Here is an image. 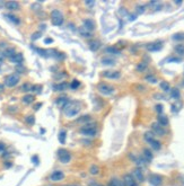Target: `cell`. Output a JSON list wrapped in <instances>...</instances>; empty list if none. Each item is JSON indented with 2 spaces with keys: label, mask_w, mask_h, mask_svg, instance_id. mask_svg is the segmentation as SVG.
Returning <instances> with one entry per match:
<instances>
[{
  "label": "cell",
  "mask_w": 184,
  "mask_h": 186,
  "mask_svg": "<svg viewBox=\"0 0 184 186\" xmlns=\"http://www.w3.org/2000/svg\"><path fill=\"white\" fill-rule=\"evenodd\" d=\"M64 114L68 116V117H72V116H76L79 111H80V105L78 102H75V101H69L67 105L64 106L63 108Z\"/></svg>",
  "instance_id": "obj_1"
},
{
  "label": "cell",
  "mask_w": 184,
  "mask_h": 186,
  "mask_svg": "<svg viewBox=\"0 0 184 186\" xmlns=\"http://www.w3.org/2000/svg\"><path fill=\"white\" fill-rule=\"evenodd\" d=\"M80 132L84 135H88V136H94L97 133V125L96 123H89L85 124L83 128L80 129Z\"/></svg>",
  "instance_id": "obj_2"
},
{
  "label": "cell",
  "mask_w": 184,
  "mask_h": 186,
  "mask_svg": "<svg viewBox=\"0 0 184 186\" xmlns=\"http://www.w3.org/2000/svg\"><path fill=\"white\" fill-rule=\"evenodd\" d=\"M63 20H64L63 15H62V13H61L60 10H58V9L52 10V13H51V22H52L53 25L54 26L62 25Z\"/></svg>",
  "instance_id": "obj_3"
},
{
  "label": "cell",
  "mask_w": 184,
  "mask_h": 186,
  "mask_svg": "<svg viewBox=\"0 0 184 186\" xmlns=\"http://www.w3.org/2000/svg\"><path fill=\"white\" fill-rule=\"evenodd\" d=\"M19 80H20V78L17 73H12L5 78V85L7 87H15L16 85H18Z\"/></svg>",
  "instance_id": "obj_4"
},
{
  "label": "cell",
  "mask_w": 184,
  "mask_h": 186,
  "mask_svg": "<svg viewBox=\"0 0 184 186\" xmlns=\"http://www.w3.org/2000/svg\"><path fill=\"white\" fill-rule=\"evenodd\" d=\"M58 158H59V160L61 161L62 164H68L71 160V154L66 149H59V151H58Z\"/></svg>",
  "instance_id": "obj_5"
},
{
  "label": "cell",
  "mask_w": 184,
  "mask_h": 186,
  "mask_svg": "<svg viewBox=\"0 0 184 186\" xmlns=\"http://www.w3.org/2000/svg\"><path fill=\"white\" fill-rule=\"evenodd\" d=\"M98 91L101 93V94H103V95H106V96H108V95H112L113 93H114V87H112V86H110V85H108V83H100L98 85Z\"/></svg>",
  "instance_id": "obj_6"
},
{
  "label": "cell",
  "mask_w": 184,
  "mask_h": 186,
  "mask_svg": "<svg viewBox=\"0 0 184 186\" xmlns=\"http://www.w3.org/2000/svg\"><path fill=\"white\" fill-rule=\"evenodd\" d=\"M152 132L154 134L156 135H159V136H164L166 134V130L164 126H162L160 124H158L157 122L152 123Z\"/></svg>",
  "instance_id": "obj_7"
},
{
  "label": "cell",
  "mask_w": 184,
  "mask_h": 186,
  "mask_svg": "<svg viewBox=\"0 0 184 186\" xmlns=\"http://www.w3.org/2000/svg\"><path fill=\"white\" fill-rule=\"evenodd\" d=\"M131 176L133 177L137 183H142L145 180L144 173H142V170L140 168H134L133 170H132V173H131Z\"/></svg>",
  "instance_id": "obj_8"
},
{
  "label": "cell",
  "mask_w": 184,
  "mask_h": 186,
  "mask_svg": "<svg viewBox=\"0 0 184 186\" xmlns=\"http://www.w3.org/2000/svg\"><path fill=\"white\" fill-rule=\"evenodd\" d=\"M64 178V174L62 170H54L53 173L50 175V180L53 182V183H57V182H60Z\"/></svg>",
  "instance_id": "obj_9"
},
{
  "label": "cell",
  "mask_w": 184,
  "mask_h": 186,
  "mask_svg": "<svg viewBox=\"0 0 184 186\" xmlns=\"http://www.w3.org/2000/svg\"><path fill=\"white\" fill-rule=\"evenodd\" d=\"M122 182H123L124 186H138L137 182H136L133 177L131 176V174H126V175L123 176Z\"/></svg>",
  "instance_id": "obj_10"
},
{
  "label": "cell",
  "mask_w": 184,
  "mask_h": 186,
  "mask_svg": "<svg viewBox=\"0 0 184 186\" xmlns=\"http://www.w3.org/2000/svg\"><path fill=\"white\" fill-rule=\"evenodd\" d=\"M149 183L154 186H160L162 183H163V177L160 175H157V174H154L149 177Z\"/></svg>",
  "instance_id": "obj_11"
},
{
  "label": "cell",
  "mask_w": 184,
  "mask_h": 186,
  "mask_svg": "<svg viewBox=\"0 0 184 186\" xmlns=\"http://www.w3.org/2000/svg\"><path fill=\"white\" fill-rule=\"evenodd\" d=\"M103 76L108 79H119L121 77L120 71H114V70H106L103 72Z\"/></svg>",
  "instance_id": "obj_12"
},
{
  "label": "cell",
  "mask_w": 184,
  "mask_h": 186,
  "mask_svg": "<svg viewBox=\"0 0 184 186\" xmlns=\"http://www.w3.org/2000/svg\"><path fill=\"white\" fill-rule=\"evenodd\" d=\"M10 60V62L14 64H17V65H22L23 63V61H24V57H23V54L22 53H16L14 57L9 59Z\"/></svg>",
  "instance_id": "obj_13"
},
{
  "label": "cell",
  "mask_w": 184,
  "mask_h": 186,
  "mask_svg": "<svg viewBox=\"0 0 184 186\" xmlns=\"http://www.w3.org/2000/svg\"><path fill=\"white\" fill-rule=\"evenodd\" d=\"M5 7H6L8 10H10V11H15V10H18L20 5H19V2H17V1H7L6 4H5Z\"/></svg>",
  "instance_id": "obj_14"
},
{
  "label": "cell",
  "mask_w": 184,
  "mask_h": 186,
  "mask_svg": "<svg viewBox=\"0 0 184 186\" xmlns=\"http://www.w3.org/2000/svg\"><path fill=\"white\" fill-rule=\"evenodd\" d=\"M83 27L87 32H92V31L95 29V23H94V20H92V19H86V20H84Z\"/></svg>",
  "instance_id": "obj_15"
},
{
  "label": "cell",
  "mask_w": 184,
  "mask_h": 186,
  "mask_svg": "<svg viewBox=\"0 0 184 186\" xmlns=\"http://www.w3.org/2000/svg\"><path fill=\"white\" fill-rule=\"evenodd\" d=\"M68 88H69V83H64V81L57 83V85L53 86V89L56 90V91H64V90H67Z\"/></svg>",
  "instance_id": "obj_16"
},
{
  "label": "cell",
  "mask_w": 184,
  "mask_h": 186,
  "mask_svg": "<svg viewBox=\"0 0 184 186\" xmlns=\"http://www.w3.org/2000/svg\"><path fill=\"white\" fill-rule=\"evenodd\" d=\"M162 43L160 42H157V43H150V44L147 45V50L150 52H154V51H159L160 49H162Z\"/></svg>",
  "instance_id": "obj_17"
},
{
  "label": "cell",
  "mask_w": 184,
  "mask_h": 186,
  "mask_svg": "<svg viewBox=\"0 0 184 186\" xmlns=\"http://www.w3.org/2000/svg\"><path fill=\"white\" fill-rule=\"evenodd\" d=\"M152 157H154V154H152V152L149 150V149H147L146 148V149H144V150H142V158H144L147 162L152 161Z\"/></svg>",
  "instance_id": "obj_18"
},
{
  "label": "cell",
  "mask_w": 184,
  "mask_h": 186,
  "mask_svg": "<svg viewBox=\"0 0 184 186\" xmlns=\"http://www.w3.org/2000/svg\"><path fill=\"white\" fill-rule=\"evenodd\" d=\"M157 123L160 124L162 126H164L165 128L166 125H168V117L165 115H162V114H159L158 117H157Z\"/></svg>",
  "instance_id": "obj_19"
},
{
  "label": "cell",
  "mask_w": 184,
  "mask_h": 186,
  "mask_svg": "<svg viewBox=\"0 0 184 186\" xmlns=\"http://www.w3.org/2000/svg\"><path fill=\"white\" fill-rule=\"evenodd\" d=\"M16 54V50H15V47H7L6 50L4 51V57H7V58H12Z\"/></svg>",
  "instance_id": "obj_20"
},
{
  "label": "cell",
  "mask_w": 184,
  "mask_h": 186,
  "mask_svg": "<svg viewBox=\"0 0 184 186\" xmlns=\"http://www.w3.org/2000/svg\"><path fill=\"white\" fill-rule=\"evenodd\" d=\"M100 47H101V43H100L98 41L92 39V41L89 42V49H90L92 51H97Z\"/></svg>",
  "instance_id": "obj_21"
},
{
  "label": "cell",
  "mask_w": 184,
  "mask_h": 186,
  "mask_svg": "<svg viewBox=\"0 0 184 186\" xmlns=\"http://www.w3.org/2000/svg\"><path fill=\"white\" fill-rule=\"evenodd\" d=\"M68 102H69V98H67V97H59V98H57L58 106L61 107V108H63Z\"/></svg>",
  "instance_id": "obj_22"
},
{
  "label": "cell",
  "mask_w": 184,
  "mask_h": 186,
  "mask_svg": "<svg viewBox=\"0 0 184 186\" xmlns=\"http://www.w3.org/2000/svg\"><path fill=\"white\" fill-rule=\"evenodd\" d=\"M108 186H124V184H123V182L121 180L114 177V178H111V180H110Z\"/></svg>",
  "instance_id": "obj_23"
},
{
  "label": "cell",
  "mask_w": 184,
  "mask_h": 186,
  "mask_svg": "<svg viewBox=\"0 0 184 186\" xmlns=\"http://www.w3.org/2000/svg\"><path fill=\"white\" fill-rule=\"evenodd\" d=\"M34 99H35V97L33 96V95H30V94H27L25 96L22 98V102L23 104H26V105H28V104H32L34 102Z\"/></svg>",
  "instance_id": "obj_24"
},
{
  "label": "cell",
  "mask_w": 184,
  "mask_h": 186,
  "mask_svg": "<svg viewBox=\"0 0 184 186\" xmlns=\"http://www.w3.org/2000/svg\"><path fill=\"white\" fill-rule=\"evenodd\" d=\"M149 144H150V147H152L154 150H159V149L162 148V143H160L158 140H156V139L152 140V141L149 142Z\"/></svg>",
  "instance_id": "obj_25"
},
{
  "label": "cell",
  "mask_w": 184,
  "mask_h": 186,
  "mask_svg": "<svg viewBox=\"0 0 184 186\" xmlns=\"http://www.w3.org/2000/svg\"><path fill=\"white\" fill-rule=\"evenodd\" d=\"M144 139L146 140L148 143L152 141V140H154L155 139V134L152 133V132H150V131H148V132H146L145 134H144Z\"/></svg>",
  "instance_id": "obj_26"
},
{
  "label": "cell",
  "mask_w": 184,
  "mask_h": 186,
  "mask_svg": "<svg viewBox=\"0 0 184 186\" xmlns=\"http://www.w3.org/2000/svg\"><path fill=\"white\" fill-rule=\"evenodd\" d=\"M147 67H148L147 62H144V61H142V62H139V63H138L136 69H137V71H139V72H144V71L147 69Z\"/></svg>",
  "instance_id": "obj_27"
},
{
  "label": "cell",
  "mask_w": 184,
  "mask_h": 186,
  "mask_svg": "<svg viewBox=\"0 0 184 186\" xmlns=\"http://www.w3.org/2000/svg\"><path fill=\"white\" fill-rule=\"evenodd\" d=\"M171 96L172 98H174V99H178L180 96H181V93H180V90L178 88H173L171 90Z\"/></svg>",
  "instance_id": "obj_28"
},
{
  "label": "cell",
  "mask_w": 184,
  "mask_h": 186,
  "mask_svg": "<svg viewBox=\"0 0 184 186\" xmlns=\"http://www.w3.org/2000/svg\"><path fill=\"white\" fill-rule=\"evenodd\" d=\"M6 17L8 18L9 20H12L13 23H15V24H19L20 23V19H19L17 16H15V15H12V14H8V15H6Z\"/></svg>",
  "instance_id": "obj_29"
},
{
  "label": "cell",
  "mask_w": 184,
  "mask_h": 186,
  "mask_svg": "<svg viewBox=\"0 0 184 186\" xmlns=\"http://www.w3.org/2000/svg\"><path fill=\"white\" fill-rule=\"evenodd\" d=\"M160 88H162V90L166 91V93L171 91V86H170V83H167V81H162L160 83Z\"/></svg>",
  "instance_id": "obj_30"
},
{
  "label": "cell",
  "mask_w": 184,
  "mask_h": 186,
  "mask_svg": "<svg viewBox=\"0 0 184 186\" xmlns=\"http://www.w3.org/2000/svg\"><path fill=\"white\" fill-rule=\"evenodd\" d=\"M89 173L92 175H98L100 174V167L96 166V165H93V166L89 168Z\"/></svg>",
  "instance_id": "obj_31"
},
{
  "label": "cell",
  "mask_w": 184,
  "mask_h": 186,
  "mask_svg": "<svg viewBox=\"0 0 184 186\" xmlns=\"http://www.w3.org/2000/svg\"><path fill=\"white\" fill-rule=\"evenodd\" d=\"M25 122L28 124V125H33L35 123V117L34 115H27L25 117Z\"/></svg>",
  "instance_id": "obj_32"
},
{
  "label": "cell",
  "mask_w": 184,
  "mask_h": 186,
  "mask_svg": "<svg viewBox=\"0 0 184 186\" xmlns=\"http://www.w3.org/2000/svg\"><path fill=\"white\" fill-rule=\"evenodd\" d=\"M31 89H32V85L28 83H24L22 87H20V90L22 91H24V93H27V91H31Z\"/></svg>",
  "instance_id": "obj_33"
},
{
  "label": "cell",
  "mask_w": 184,
  "mask_h": 186,
  "mask_svg": "<svg viewBox=\"0 0 184 186\" xmlns=\"http://www.w3.org/2000/svg\"><path fill=\"white\" fill-rule=\"evenodd\" d=\"M175 52L178 53V54H181V55H183L184 54V45L183 44H178L175 46Z\"/></svg>",
  "instance_id": "obj_34"
},
{
  "label": "cell",
  "mask_w": 184,
  "mask_h": 186,
  "mask_svg": "<svg viewBox=\"0 0 184 186\" xmlns=\"http://www.w3.org/2000/svg\"><path fill=\"white\" fill-rule=\"evenodd\" d=\"M79 86H80V83L78 80H74L69 83V88H71V89H77Z\"/></svg>",
  "instance_id": "obj_35"
},
{
  "label": "cell",
  "mask_w": 184,
  "mask_h": 186,
  "mask_svg": "<svg viewBox=\"0 0 184 186\" xmlns=\"http://www.w3.org/2000/svg\"><path fill=\"white\" fill-rule=\"evenodd\" d=\"M66 134H67L66 131H61L59 133V141H60V143H62V144L66 142Z\"/></svg>",
  "instance_id": "obj_36"
},
{
  "label": "cell",
  "mask_w": 184,
  "mask_h": 186,
  "mask_svg": "<svg viewBox=\"0 0 184 186\" xmlns=\"http://www.w3.org/2000/svg\"><path fill=\"white\" fill-rule=\"evenodd\" d=\"M77 121H78L79 123L85 122L86 124H87V122H89V121H90V116H89V115H84V116H82L80 118H78Z\"/></svg>",
  "instance_id": "obj_37"
},
{
  "label": "cell",
  "mask_w": 184,
  "mask_h": 186,
  "mask_svg": "<svg viewBox=\"0 0 184 186\" xmlns=\"http://www.w3.org/2000/svg\"><path fill=\"white\" fill-rule=\"evenodd\" d=\"M79 33H80V35H82L83 37H90V36H92V35L89 34V32H87L84 27H82V28L79 29Z\"/></svg>",
  "instance_id": "obj_38"
},
{
  "label": "cell",
  "mask_w": 184,
  "mask_h": 186,
  "mask_svg": "<svg viewBox=\"0 0 184 186\" xmlns=\"http://www.w3.org/2000/svg\"><path fill=\"white\" fill-rule=\"evenodd\" d=\"M41 90H42V86H41V85H34V86H32L31 91H34V93H36V94H40Z\"/></svg>",
  "instance_id": "obj_39"
},
{
  "label": "cell",
  "mask_w": 184,
  "mask_h": 186,
  "mask_svg": "<svg viewBox=\"0 0 184 186\" xmlns=\"http://www.w3.org/2000/svg\"><path fill=\"white\" fill-rule=\"evenodd\" d=\"M102 63H103V64H108V65H110V64H114V63H115V61L113 60V59L104 58L103 60H102Z\"/></svg>",
  "instance_id": "obj_40"
},
{
  "label": "cell",
  "mask_w": 184,
  "mask_h": 186,
  "mask_svg": "<svg viewBox=\"0 0 184 186\" xmlns=\"http://www.w3.org/2000/svg\"><path fill=\"white\" fill-rule=\"evenodd\" d=\"M106 52L112 53V54H120V51H119L118 49H115V47H108V49H106Z\"/></svg>",
  "instance_id": "obj_41"
},
{
  "label": "cell",
  "mask_w": 184,
  "mask_h": 186,
  "mask_svg": "<svg viewBox=\"0 0 184 186\" xmlns=\"http://www.w3.org/2000/svg\"><path fill=\"white\" fill-rule=\"evenodd\" d=\"M146 80L148 81V83H157V79L154 77L152 75H150V76H147Z\"/></svg>",
  "instance_id": "obj_42"
},
{
  "label": "cell",
  "mask_w": 184,
  "mask_h": 186,
  "mask_svg": "<svg viewBox=\"0 0 184 186\" xmlns=\"http://www.w3.org/2000/svg\"><path fill=\"white\" fill-rule=\"evenodd\" d=\"M173 39H184V34H183V33L175 34V35L173 36Z\"/></svg>",
  "instance_id": "obj_43"
},
{
  "label": "cell",
  "mask_w": 184,
  "mask_h": 186,
  "mask_svg": "<svg viewBox=\"0 0 184 186\" xmlns=\"http://www.w3.org/2000/svg\"><path fill=\"white\" fill-rule=\"evenodd\" d=\"M6 151V144L4 142H0V154H2Z\"/></svg>",
  "instance_id": "obj_44"
},
{
  "label": "cell",
  "mask_w": 184,
  "mask_h": 186,
  "mask_svg": "<svg viewBox=\"0 0 184 186\" xmlns=\"http://www.w3.org/2000/svg\"><path fill=\"white\" fill-rule=\"evenodd\" d=\"M145 9H146V6H144V5H142V6H138V7H137V11H138L139 14L144 13V11H145Z\"/></svg>",
  "instance_id": "obj_45"
},
{
  "label": "cell",
  "mask_w": 184,
  "mask_h": 186,
  "mask_svg": "<svg viewBox=\"0 0 184 186\" xmlns=\"http://www.w3.org/2000/svg\"><path fill=\"white\" fill-rule=\"evenodd\" d=\"M41 34H42V33H41V32L34 33V34H33V35H32V39H33V41H35V39H40V36H41Z\"/></svg>",
  "instance_id": "obj_46"
},
{
  "label": "cell",
  "mask_w": 184,
  "mask_h": 186,
  "mask_svg": "<svg viewBox=\"0 0 184 186\" xmlns=\"http://www.w3.org/2000/svg\"><path fill=\"white\" fill-rule=\"evenodd\" d=\"M156 111L158 112L159 114H162V113H163V105H160V104L156 105Z\"/></svg>",
  "instance_id": "obj_47"
},
{
  "label": "cell",
  "mask_w": 184,
  "mask_h": 186,
  "mask_svg": "<svg viewBox=\"0 0 184 186\" xmlns=\"http://www.w3.org/2000/svg\"><path fill=\"white\" fill-rule=\"evenodd\" d=\"M7 43L6 42H0V49H4V50H6L7 47H8V46H7Z\"/></svg>",
  "instance_id": "obj_48"
},
{
  "label": "cell",
  "mask_w": 184,
  "mask_h": 186,
  "mask_svg": "<svg viewBox=\"0 0 184 186\" xmlns=\"http://www.w3.org/2000/svg\"><path fill=\"white\" fill-rule=\"evenodd\" d=\"M13 166V164L10 162V161H5V167H7V168H9V167Z\"/></svg>",
  "instance_id": "obj_49"
},
{
  "label": "cell",
  "mask_w": 184,
  "mask_h": 186,
  "mask_svg": "<svg viewBox=\"0 0 184 186\" xmlns=\"http://www.w3.org/2000/svg\"><path fill=\"white\" fill-rule=\"evenodd\" d=\"M45 44H50V43H52V42H53V39H45Z\"/></svg>",
  "instance_id": "obj_50"
},
{
  "label": "cell",
  "mask_w": 184,
  "mask_h": 186,
  "mask_svg": "<svg viewBox=\"0 0 184 186\" xmlns=\"http://www.w3.org/2000/svg\"><path fill=\"white\" fill-rule=\"evenodd\" d=\"M41 106H42V104H41V103L36 104V105H35V106H34V109H35V111H38V109L40 108V107H41Z\"/></svg>",
  "instance_id": "obj_51"
},
{
  "label": "cell",
  "mask_w": 184,
  "mask_h": 186,
  "mask_svg": "<svg viewBox=\"0 0 184 186\" xmlns=\"http://www.w3.org/2000/svg\"><path fill=\"white\" fill-rule=\"evenodd\" d=\"M4 89H5V86H4L2 83H0V93H2V91H4Z\"/></svg>",
  "instance_id": "obj_52"
},
{
  "label": "cell",
  "mask_w": 184,
  "mask_h": 186,
  "mask_svg": "<svg viewBox=\"0 0 184 186\" xmlns=\"http://www.w3.org/2000/svg\"><path fill=\"white\" fill-rule=\"evenodd\" d=\"M4 58H5V57H4V53H1V52H0V62L4 60Z\"/></svg>",
  "instance_id": "obj_53"
},
{
  "label": "cell",
  "mask_w": 184,
  "mask_h": 186,
  "mask_svg": "<svg viewBox=\"0 0 184 186\" xmlns=\"http://www.w3.org/2000/svg\"><path fill=\"white\" fill-rule=\"evenodd\" d=\"M33 160L35 161V164H38V158H36V157H34V158H33Z\"/></svg>",
  "instance_id": "obj_54"
},
{
  "label": "cell",
  "mask_w": 184,
  "mask_h": 186,
  "mask_svg": "<svg viewBox=\"0 0 184 186\" xmlns=\"http://www.w3.org/2000/svg\"><path fill=\"white\" fill-rule=\"evenodd\" d=\"M94 2H92V1H86V5H93Z\"/></svg>",
  "instance_id": "obj_55"
}]
</instances>
